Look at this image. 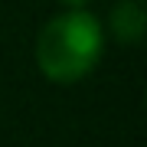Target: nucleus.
I'll return each instance as SVG.
<instances>
[{"instance_id": "nucleus-2", "label": "nucleus", "mask_w": 147, "mask_h": 147, "mask_svg": "<svg viewBox=\"0 0 147 147\" xmlns=\"http://www.w3.org/2000/svg\"><path fill=\"white\" fill-rule=\"evenodd\" d=\"M108 23H111V33H115L121 42L134 46V42H141V36H144L147 13L141 10V3H134V0H121V3H115Z\"/></svg>"}, {"instance_id": "nucleus-1", "label": "nucleus", "mask_w": 147, "mask_h": 147, "mask_svg": "<svg viewBox=\"0 0 147 147\" xmlns=\"http://www.w3.org/2000/svg\"><path fill=\"white\" fill-rule=\"evenodd\" d=\"M105 53V30L88 10L69 7L46 20L36 36V65L49 82H79L98 65Z\"/></svg>"}, {"instance_id": "nucleus-3", "label": "nucleus", "mask_w": 147, "mask_h": 147, "mask_svg": "<svg viewBox=\"0 0 147 147\" xmlns=\"http://www.w3.org/2000/svg\"><path fill=\"white\" fill-rule=\"evenodd\" d=\"M65 7H85V3H92V0H62Z\"/></svg>"}]
</instances>
